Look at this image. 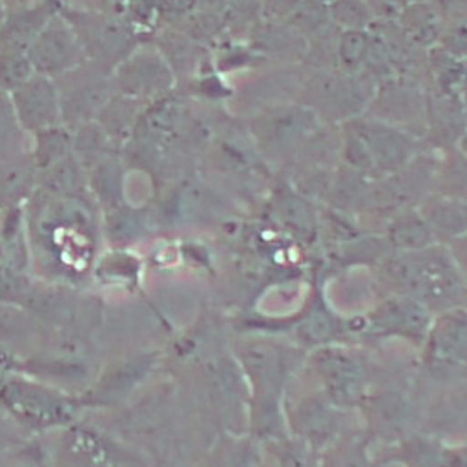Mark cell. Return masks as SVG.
Returning <instances> with one entry per match:
<instances>
[{
  "label": "cell",
  "mask_w": 467,
  "mask_h": 467,
  "mask_svg": "<svg viewBox=\"0 0 467 467\" xmlns=\"http://www.w3.org/2000/svg\"><path fill=\"white\" fill-rule=\"evenodd\" d=\"M423 345L434 361L467 368V308L454 305L440 310Z\"/></svg>",
  "instance_id": "3957f363"
},
{
  "label": "cell",
  "mask_w": 467,
  "mask_h": 467,
  "mask_svg": "<svg viewBox=\"0 0 467 467\" xmlns=\"http://www.w3.org/2000/svg\"><path fill=\"white\" fill-rule=\"evenodd\" d=\"M396 294L410 296L425 306L445 310L467 294V281L449 248L434 243L421 250L394 252L383 265Z\"/></svg>",
  "instance_id": "6da1fadb"
},
{
  "label": "cell",
  "mask_w": 467,
  "mask_h": 467,
  "mask_svg": "<svg viewBox=\"0 0 467 467\" xmlns=\"http://www.w3.org/2000/svg\"><path fill=\"white\" fill-rule=\"evenodd\" d=\"M449 250H451L458 268L462 270V274L467 275V234L458 237V239H454Z\"/></svg>",
  "instance_id": "7c38bea8"
},
{
  "label": "cell",
  "mask_w": 467,
  "mask_h": 467,
  "mask_svg": "<svg viewBox=\"0 0 467 467\" xmlns=\"http://www.w3.org/2000/svg\"><path fill=\"white\" fill-rule=\"evenodd\" d=\"M368 7L361 0H343L337 4V16L348 29H359L368 22Z\"/></svg>",
  "instance_id": "30bf717a"
},
{
  "label": "cell",
  "mask_w": 467,
  "mask_h": 467,
  "mask_svg": "<svg viewBox=\"0 0 467 467\" xmlns=\"http://www.w3.org/2000/svg\"><path fill=\"white\" fill-rule=\"evenodd\" d=\"M431 323L432 310L429 306L410 296L394 292V296L378 303L368 314L348 323L347 332L425 343Z\"/></svg>",
  "instance_id": "7a4b0ae2"
},
{
  "label": "cell",
  "mask_w": 467,
  "mask_h": 467,
  "mask_svg": "<svg viewBox=\"0 0 467 467\" xmlns=\"http://www.w3.org/2000/svg\"><path fill=\"white\" fill-rule=\"evenodd\" d=\"M358 137L365 142L372 161L385 170H396L409 157V142L396 130H389L383 126H367L363 131L358 133Z\"/></svg>",
  "instance_id": "52a82bcc"
},
{
  "label": "cell",
  "mask_w": 467,
  "mask_h": 467,
  "mask_svg": "<svg viewBox=\"0 0 467 467\" xmlns=\"http://www.w3.org/2000/svg\"><path fill=\"white\" fill-rule=\"evenodd\" d=\"M387 243L394 252H412L438 243L432 228L418 210L398 213L387 226Z\"/></svg>",
  "instance_id": "8992f818"
},
{
  "label": "cell",
  "mask_w": 467,
  "mask_h": 467,
  "mask_svg": "<svg viewBox=\"0 0 467 467\" xmlns=\"http://www.w3.org/2000/svg\"><path fill=\"white\" fill-rule=\"evenodd\" d=\"M325 387L334 403L352 407L361 401L367 390V368L350 350L332 348L321 359Z\"/></svg>",
  "instance_id": "277c9868"
},
{
  "label": "cell",
  "mask_w": 467,
  "mask_h": 467,
  "mask_svg": "<svg viewBox=\"0 0 467 467\" xmlns=\"http://www.w3.org/2000/svg\"><path fill=\"white\" fill-rule=\"evenodd\" d=\"M368 11L379 18H394L405 11V0H365Z\"/></svg>",
  "instance_id": "8fae6325"
},
{
  "label": "cell",
  "mask_w": 467,
  "mask_h": 467,
  "mask_svg": "<svg viewBox=\"0 0 467 467\" xmlns=\"http://www.w3.org/2000/svg\"><path fill=\"white\" fill-rule=\"evenodd\" d=\"M367 49H368V42L365 33H361L359 29H348L347 33H343L341 46H339V57H341L343 67L347 71H354L356 67H359L367 58Z\"/></svg>",
  "instance_id": "9c48e42d"
},
{
  "label": "cell",
  "mask_w": 467,
  "mask_h": 467,
  "mask_svg": "<svg viewBox=\"0 0 467 467\" xmlns=\"http://www.w3.org/2000/svg\"><path fill=\"white\" fill-rule=\"evenodd\" d=\"M420 212L432 228L438 241H454L467 234V201L463 199L449 195L427 199Z\"/></svg>",
  "instance_id": "5b68a950"
},
{
  "label": "cell",
  "mask_w": 467,
  "mask_h": 467,
  "mask_svg": "<svg viewBox=\"0 0 467 467\" xmlns=\"http://www.w3.org/2000/svg\"><path fill=\"white\" fill-rule=\"evenodd\" d=\"M401 20L407 33L418 44H429L438 38V33H440L438 15L429 5L416 4V5L405 7V11L401 13Z\"/></svg>",
  "instance_id": "ba28073f"
},
{
  "label": "cell",
  "mask_w": 467,
  "mask_h": 467,
  "mask_svg": "<svg viewBox=\"0 0 467 467\" xmlns=\"http://www.w3.org/2000/svg\"><path fill=\"white\" fill-rule=\"evenodd\" d=\"M462 150H463V153H465V157H467V135L462 139Z\"/></svg>",
  "instance_id": "4fadbf2b"
}]
</instances>
